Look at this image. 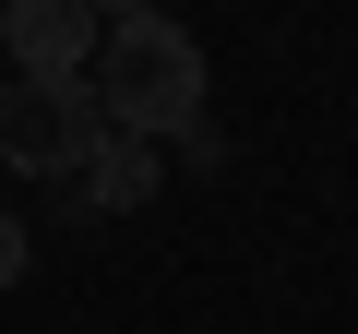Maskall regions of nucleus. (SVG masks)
<instances>
[{
	"label": "nucleus",
	"mask_w": 358,
	"mask_h": 334,
	"mask_svg": "<svg viewBox=\"0 0 358 334\" xmlns=\"http://www.w3.org/2000/svg\"><path fill=\"white\" fill-rule=\"evenodd\" d=\"M84 13H96V24H131V13H155V0H84Z\"/></svg>",
	"instance_id": "423d86ee"
},
{
	"label": "nucleus",
	"mask_w": 358,
	"mask_h": 334,
	"mask_svg": "<svg viewBox=\"0 0 358 334\" xmlns=\"http://www.w3.org/2000/svg\"><path fill=\"white\" fill-rule=\"evenodd\" d=\"M72 180H84V203H108V215H131V203L155 191V143H143V131H96V155L72 167Z\"/></svg>",
	"instance_id": "20e7f679"
},
{
	"label": "nucleus",
	"mask_w": 358,
	"mask_h": 334,
	"mask_svg": "<svg viewBox=\"0 0 358 334\" xmlns=\"http://www.w3.org/2000/svg\"><path fill=\"white\" fill-rule=\"evenodd\" d=\"M84 96H96L108 131H143V143H192V131H215V119H203V36L167 24V13L108 24L96 60H84Z\"/></svg>",
	"instance_id": "f257e3e1"
},
{
	"label": "nucleus",
	"mask_w": 358,
	"mask_h": 334,
	"mask_svg": "<svg viewBox=\"0 0 358 334\" xmlns=\"http://www.w3.org/2000/svg\"><path fill=\"white\" fill-rule=\"evenodd\" d=\"M96 13L84 0H0V48H13V72H84L96 60Z\"/></svg>",
	"instance_id": "7ed1b4c3"
},
{
	"label": "nucleus",
	"mask_w": 358,
	"mask_h": 334,
	"mask_svg": "<svg viewBox=\"0 0 358 334\" xmlns=\"http://www.w3.org/2000/svg\"><path fill=\"white\" fill-rule=\"evenodd\" d=\"M96 96H84V72H13L0 84V155L24 167V180H72V167L96 155Z\"/></svg>",
	"instance_id": "f03ea898"
},
{
	"label": "nucleus",
	"mask_w": 358,
	"mask_h": 334,
	"mask_svg": "<svg viewBox=\"0 0 358 334\" xmlns=\"http://www.w3.org/2000/svg\"><path fill=\"white\" fill-rule=\"evenodd\" d=\"M13 286H24V227L0 215V298H13Z\"/></svg>",
	"instance_id": "39448f33"
},
{
	"label": "nucleus",
	"mask_w": 358,
	"mask_h": 334,
	"mask_svg": "<svg viewBox=\"0 0 358 334\" xmlns=\"http://www.w3.org/2000/svg\"><path fill=\"white\" fill-rule=\"evenodd\" d=\"M0 72H13V48H0Z\"/></svg>",
	"instance_id": "0eeeda50"
}]
</instances>
